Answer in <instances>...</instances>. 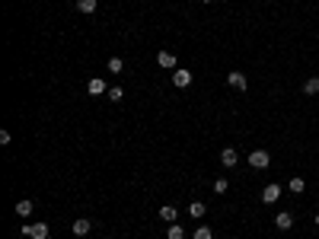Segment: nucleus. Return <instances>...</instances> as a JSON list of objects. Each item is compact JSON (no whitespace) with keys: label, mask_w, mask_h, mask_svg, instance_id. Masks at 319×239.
I'll return each instance as SVG.
<instances>
[{"label":"nucleus","mask_w":319,"mask_h":239,"mask_svg":"<svg viewBox=\"0 0 319 239\" xmlns=\"http://www.w3.org/2000/svg\"><path fill=\"white\" fill-rule=\"evenodd\" d=\"M303 188H306V182H303L300 176H294V178H290V192H294V194H300Z\"/></svg>","instance_id":"obj_18"},{"label":"nucleus","mask_w":319,"mask_h":239,"mask_svg":"<svg viewBox=\"0 0 319 239\" xmlns=\"http://www.w3.org/2000/svg\"><path fill=\"white\" fill-rule=\"evenodd\" d=\"M166 239H185V230L179 226V224H169V230H166Z\"/></svg>","instance_id":"obj_16"},{"label":"nucleus","mask_w":319,"mask_h":239,"mask_svg":"<svg viewBox=\"0 0 319 239\" xmlns=\"http://www.w3.org/2000/svg\"><path fill=\"white\" fill-rule=\"evenodd\" d=\"M157 61H160V67H166V70H176V54H172V51H160Z\"/></svg>","instance_id":"obj_10"},{"label":"nucleus","mask_w":319,"mask_h":239,"mask_svg":"<svg viewBox=\"0 0 319 239\" xmlns=\"http://www.w3.org/2000/svg\"><path fill=\"white\" fill-rule=\"evenodd\" d=\"M268 163H271L268 150H262V147H258V150L249 153V166H252V169H268Z\"/></svg>","instance_id":"obj_1"},{"label":"nucleus","mask_w":319,"mask_h":239,"mask_svg":"<svg viewBox=\"0 0 319 239\" xmlns=\"http://www.w3.org/2000/svg\"><path fill=\"white\" fill-rule=\"evenodd\" d=\"M188 83H192V70H172V86L185 90Z\"/></svg>","instance_id":"obj_5"},{"label":"nucleus","mask_w":319,"mask_h":239,"mask_svg":"<svg viewBox=\"0 0 319 239\" xmlns=\"http://www.w3.org/2000/svg\"><path fill=\"white\" fill-rule=\"evenodd\" d=\"M71 230H74V236H86L93 230V224L86 217H80V220H74V224H71Z\"/></svg>","instance_id":"obj_9"},{"label":"nucleus","mask_w":319,"mask_h":239,"mask_svg":"<svg viewBox=\"0 0 319 239\" xmlns=\"http://www.w3.org/2000/svg\"><path fill=\"white\" fill-rule=\"evenodd\" d=\"M106 96H109L112 102H122V99H125V92H122V86H112V90L106 92Z\"/></svg>","instance_id":"obj_20"},{"label":"nucleus","mask_w":319,"mask_h":239,"mask_svg":"<svg viewBox=\"0 0 319 239\" xmlns=\"http://www.w3.org/2000/svg\"><path fill=\"white\" fill-rule=\"evenodd\" d=\"M32 208H36V204H32L29 198H20V201H16V217H29Z\"/></svg>","instance_id":"obj_11"},{"label":"nucleus","mask_w":319,"mask_h":239,"mask_svg":"<svg viewBox=\"0 0 319 239\" xmlns=\"http://www.w3.org/2000/svg\"><path fill=\"white\" fill-rule=\"evenodd\" d=\"M227 83H230V86H233V90H239V92H243V90H249V80H246V76L239 74V70H230Z\"/></svg>","instance_id":"obj_4"},{"label":"nucleus","mask_w":319,"mask_h":239,"mask_svg":"<svg viewBox=\"0 0 319 239\" xmlns=\"http://www.w3.org/2000/svg\"><path fill=\"white\" fill-rule=\"evenodd\" d=\"M303 96H319V76H313V80H306V86H303Z\"/></svg>","instance_id":"obj_15"},{"label":"nucleus","mask_w":319,"mask_h":239,"mask_svg":"<svg viewBox=\"0 0 319 239\" xmlns=\"http://www.w3.org/2000/svg\"><path fill=\"white\" fill-rule=\"evenodd\" d=\"M201 4H211V0H201Z\"/></svg>","instance_id":"obj_23"},{"label":"nucleus","mask_w":319,"mask_h":239,"mask_svg":"<svg viewBox=\"0 0 319 239\" xmlns=\"http://www.w3.org/2000/svg\"><path fill=\"white\" fill-rule=\"evenodd\" d=\"M236 160H239V153H236L233 147H223V150H220V163L227 166V169H233V166H236Z\"/></svg>","instance_id":"obj_6"},{"label":"nucleus","mask_w":319,"mask_h":239,"mask_svg":"<svg viewBox=\"0 0 319 239\" xmlns=\"http://www.w3.org/2000/svg\"><path fill=\"white\" fill-rule=\"evenodd\" d=\"M192 239H214V233H211L208 226H195V236Z\"/></svg>","instance_id":"obj_19"},{"label":"nucleus","mask_w":319,"mask_h":239,"mask_svg":"<svg viewBox=\"0 0 319 239\" xmlns=\"http://www.w3.org/2000/svg\"><path fill=\"white\" fill-rule=\"evenodd\" d=\"M227 188H230V182H227V178H217V182H214V192H217V194H223Z\"/></svg>","instance_id":"obj_21"},{"label":"nucleus","mask_w":319,"mask_h":239,"mask_svg":"<svg viewBox=\"0 0 319 239\" xmlns=\"http://www.w3.org/2000/svg\"><path fill=\"white\" fill-rule=\"evenodd\" d=\"M188 214H192L195 220H201L204 214H208V208H204V201H192V208H188Z\"/></svg>","instance_id":"obj_12"},{"label":"nucleus","mask_w":319,"mask_h":239,"mask_svg":"<svg viewBox=\"0 0 319 239\" xmlns=\"http://www.w3.org/2000/svg\"><path fill=\"white\" fill-rule=\"evenodd\" d=\"M86 92H90V96H102V92H109V86H106L102 76H93V80L86 83Z\"/></svg>","instance_id":"obj_3"},{"label":"nucleus","mask_w":319,"mask_h":239,"mask_svg":"<svg viewBox=\"0 0 319 239\" xmlns=\"http://www.w3.org/2000/svg\"><path fill=\"white\" fill-rule=\"evenodd\" d=\"M23 233H26V236H32V239H48L51 226H48V224H26V226H23Z\"/></svg>","instance_id":"obj_2"},{"label":"nucleus","mask_w":319,"mask_h":239,"mask_svg":"<svg viewBox=\"0 0 319 239\" xmlns=\"http://www.w3.org/2000/svg\"><path fill=\"white\" fill-rule=\"evenodd\" d=\"M278 198H281V185H265L262 188V201L265 204H274Z\"/></svg>","instance_id":"obj_7"},{"label":"nucleus","mask_w":319,"mask_h":239,"mask_svg":"<svg viewBox=\"0 0 319 239\" xmlns=\"http://www.w3.org/2000/svg\"><path fill=\"white\" fill-rule=\"evenodd\" d=\"M122 70H125L122 58H109V74H122Z\"/></svg>","instance_id":"obj_17"},{"label":"nucleus","mask_w":319,"mask_h":239,"mask_svg":"<svg viewBox=\"0 0 319 239\" xmlns=\"http://www.w3.org/2000/svg\"><path fill=\"white\" fill-rule=\"evenodd\" d=\"M274 226H278V230H281V233H287V230H290V226H294V217H290V214H287V210H281V214H278V217H274Z\"/></svg>","instance_id":"obj_8"},{"label":"nucleus","mask_w":319,"mask_h":239,"mask_svg":"<svg viewBox=\"0 0 319 239\" xmlns=\"http://www.w3.org/2000/svg\"><path fill=\"white\" fill-rule=\"evenodd\" d=\"M316 230H319V214H316Z\"/></svg>","instance_id":"obj_22"},{"label":"nucleus","mask_w":319,"mask_h":239,"mask_svg":"<svg viewBox=\"0 0 319 239\" xmlns=\"http://www.w3.org/2000/svg\"><path fill=\"white\" fill-rule=\"evenodd\" d=\"M96 6H99V0H77V10L80 13H96Z\"/></svg>","instance_id":"obj_13"},{"label":"nucleus","mask_w":319,"mask_h":239,"mask_svg":"<svg viewBox=\"0 0 319 239\" xmlns=\"http://www.w3.org/2000/svg\"><path fill=\"white\" fill-rule=\"evenodd\" d=\"M160 217H163V220H166V224H176V217H179V210H176V208H169V204H166V208H160Z\"/></svg>","instance_id":"obj_14"}]
</instances>
